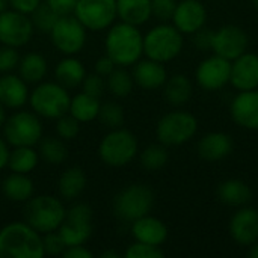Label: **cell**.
Returning a JSON list of instances; mask_svg holds the SVG:
<instances>
[{
  "mask_svg": "<svg viewBox=\"0 0 258 258\" xmlns=\"http://www.w3.org/2000/svg\"><path fill=\"white\" fill-rule=\"evenodd\" d=\"M48 35L57 51H60L63 56H74L83 50L88 30L74 15H65L57 18Z\"/></svg>",
  "mask_w": 258,
  "mask_h": 258,
  "instance_id": "8fae6325",
  "label": "cell"
},
{
  "mask_svg": "<svg viewBox=\"0 0 258 258\" xmlns=\"http://www.w3.org/2000/svg\"><path fill=\"white\" fill-rule=\"evenodd\" d=\"M132 76H133L135 85L147 91H154V89L163 88L168 79V71L165 68V63L147 57V59H139L133 65Z\"/></svg>",
  "mask_w": 258,
  "mask_h": 258,
  "instance_id": "7402d4cb",
  "label": "cell"
},
{
  "mask_svg": "<svg viewBox=\"0 0 258 258\" xmlns=\"http://www.w3.org/2000/svg\"><path fill=\"white\" fill-rule=\"evenodd\" d=\"M18 62H20V54L15 47H9V45L0 47V73L2 74L12 73L14 70H17Z\"/></svg>",
  "mask_w": 258,
  "mask_h": 258,
  "instance_id": "7bdbcfd3",
  "label": "cell"
},
{
  "mask_svg": "<svg viewBox=\"0 0 258 258\" xmlns=\"http://www.w3.org/2000/svg\"><path fill=\"white\" fill-rule=\"evenodd\" d=\"M249 36L248 33L236 24H225L215 30L212 51L228 60H234L248 51Z\"/></svg>",
  "mask_w": 258,
  "mask_h": 258,
  "instance_id": "5bb4252c",
  "label": "cell"
},
{
  "mask_svg": "<svg viewBox=\"0 0 258 258\" xmlns=\"http://www.w3.org/2000/svg\"><path fill=\"white\" fill-rule=\"evenodd\" d=\"M59 15L44 2L41 3L32 14H30V20L32 24L35 27V30L42 32V33H50V30L53 29V26L56 24Z\"/></svg>",
  "mask_w": 258,
  "mask_h": 258,
  "instance_id": "8d00e7d4",
  "label": "cell"
},
{
  "mask_svg": "<svg viewBox=\"0 0 258 258\" xmlns=\"http://www.w3.org/2000/svg\"><path fill=\"white\" fill-rule=\"evenodd\" d=\"M198 132V119L186 110H172L163 115L156 125V136L165 147H178L189 142Z\"/></svg>",
  "mask_w": 258,
  "mask_h": 258,
  "instance_id": "52a82bcc",
  "label": "cell"
},
{
  "mask_svg": "<svg viewBox=\"0 0 258 258\" xmlns=\"http://www.w3.org/2000/svg\"><path fill=\"white\" fill-rule=\"evenodd\" d=\"M63 258H92L94 254L85 246V245H74V246H67L63 254Z\"/></svg>",
  "mask_w": 258,
  "mask_h": 258,
  "instance_id": "c3c4849f",
  "label": "cell"
},
{
  "mask_svg": "<svg viewBox=\"0 0 258 258\" xmlns=\"http://www.w3.org/2000/svg\"><path fill=\"white\" fill-rule=\"evenodd\" d=\"M249 248H251V249H249L248 255H249L251 258H258V240L254 243V245H251Z\"/></svg>",
  "mask_w": 258,
  "mask_h": 258,
  "instance_id": "816d5d0a",
  "label": "cell"
},
{
  "mask_svg": "<svg viewBox=\"0 0 258 258\" xmlns=\"http://www.w3.org/2000/svg\"><path fill=\"white\" fill-rule=\"evenodd\" d=\"M101 258H121V254L116 251H104L101 254Z\"/></svg>",
  "mask_w": 258,
  "mask_h": 258,
  "instance_id": "f907efd6",
  "label": "cell"
},
{
  "mask_svg": "<svg viewBox=\"0 0 258 258\" xmlns=\"http://www.w3.org/2000/svg\"><path fill=\"white\" fill-rule=\"evenodd\" d=\"M39 159L47 162L48 165H62L68 157V150L65 141L59 136H48L39 141Z\"/></svg>",
  "mask_w": 258,
  "mask_h": 258,
  "instance_id": "d6a6232c",
  "label": "cell"
},
{
  "mask_svg": "<svg viewBox=\"0 0 258 258\" xmlns=\"http://www.w3.org/2000/svg\"><path fill=\"white\" fill-rule=\"evenodd\" d=\"M45 3L59 15V17H65V15H73L77 0H45Z\"/></svg>",
  "mask_w": 258,
  "mask_h": 258,
  "instance_id": "f6af8a7d",
  "label": "cell"
},
{
  "mask_svg": "<svg viewBox=\"0 0 258 258\" xmlns=\"http://www.w3.org/2000/svg\"><path fill=\"white\" fill-rule=\"evenodd\" d=\"M2 192L6 200L12 203H26L33 197L35 186L27 174L12 172L2 183Z\"/></svg>",
  "mask_w": 258,
  "mask_h": 258,
  "instance_id": "83f0119b",
  "label": "cell"
},
{
  "mask_svg": "<svg viewBox=\"0 0 258 258\" xmlns=\"http://www.w3.org/2000/svg\"><path fill=\"white\" fill-rule=\"evenodd\" d=\"M116 15L121 21L139 27L151 18V0H116Z\"/></svg>",
  "mask_w": 258,
  "mask_h": 258,
  "instance_id": "4316f807",
  "label": "cell"
},
{
  "mask_svg": "<svg viewBox=\"0 0 258 258\" xmlns=\"http://www.w3.org/2000/svg\"><path fill=\"white\" fill-rule=\"evenodd\" d=\"M207 9L201 0H181L172 15V24L183 35H194L206 26Z\"/></svg>",
  "mask_w": 258,
  "mask_h": 258,
  "instance_id": "e0dca14e",
  "label": "cell"
},
{
  "mask_svg": "<svg viewBox=\"0 0 258 258\" xmlns=\"http://www.w3.org/2000/svg\"><path fill=\"white\" fill-rule=\"evenodd\" d=\"M9 144L6 142L5 138H0V171L8 168V160H9Z\"/></svg>",
  "mask_w": 258,
  "mask_h": 258,
  "instance_id": "681fc988",
  "label": "cell"
},
{
  "mask_svg": "<svg viewBox=\"0 0 258 258\" xmlns=\"http://www.w3.org/2000/svg\"><path fill=\"white\" fill-rule=\"evenodd\" d=\"M139 162H141V166L147 171H160L169 162L168 147H165L160 142L148 145L147 148L142 150L139 156Z\"/></svg>",
  "mask_w": 258,
  "mask_h": 258,
  "instance_id": "e575fe53",
  "label": "cell"
},
{
  "mask_svg": "<svg viewBox=\"0 0 258 258\" xmlns=\"http://www.w3.org/2000/svg\"><path fill=\"white\" fill-rule=\"evenodd\" d=\"M92 207L86 203H74L67 209L65 219L57 228L67 246L85 245L92 234Z\"/></svg>",
  "mask_w": 258,
  "mask_h": 258,
  "instance_id": "30bf717a",
  "label": "cell"
},
{
  "mask_svg": "<svg viewBox=\"0 0 258 258\" xmlns=\"http://www.w3.org/2000/svg\"><path fill=\"white\" fill-rule=\"evenodd\" d=\"M42 246H44V252L45 255H51V257H57L62 255L67 245L62 240V237L59 236L57 231H51L47 234H42Z\"/></svg>",
  "mask_w": 258,
  "mask_h": 258,
  "instance_id": "b9f144b4",
  "label": "cell"
},
{
  "mask_svg": "<svg viewBox=\"0 0 258 258\" xmlns=\"http://www.w3.org/2000/svg\"><path fill=\"white\" fill-rule=\"evenodd\" d=\"M71 95L65 86L54 82H39L29 94V104L39 118L57 119L68 113Z\"/></svg>",
  "mask_w": 258,
  "mask_h": 258,
  "instance_id": "5b68a950",
  "label": "cell"
},
{
  "mask_svg": "<svg viewBox=\"0 0 258 258\" xmlns=\"http://www.w3.org/2000/svg\"><path fill=\"white\" fill-rule=\"evenodd\" d=\"M67 209L63 203L53 195H36L24 203V222L39 234L57 231L65 219Z\"/></svg>",
  "mask_w": 258,
  "mask_h": 258,
  "instance_id": "3957f363",
  "label": "cell"
},
{
  "mask_svg": "<svg viewBox=\"0 0 258 258\" xmlns=\"http://www.w3.org/2000/svg\"><path fill=\"white\" fill-rule=\"evenodd\" d=\"M178 0H151V17H156L162 23L172 20Z\"/></svg>",
  "mask_w": 258,
  "mask_h": 258,
  "instance_id": "ab89813d",
  "label": "cell"
},
{
  "mask_svg": "<svg viewBox=\"0 0 258 258\" xmlns=\"http://www.w3.org/2000/svg\"><path fill=\"white\" fill-rule=\"evenodd\" d=\"M125 258H163L165 252L160 246H153L148 243H142V242H136L132 243L125 252H124Z\"/></svg>",
  "mask_w": 258,
  "mask_h": 258,
  "instance_id": "f35d334b",
  "label": "cell"
},
{
  "mask_svg": "<svg viewBox=\"0 0 258 258\" xmlns=\"http://www.w3.org/2000/svg\"><path fill=\"white\" fill-rule=\"evenodd\" d=\"M98 119L101 121V124L104 127L112 130V128L122 127V124L125 121V113H124V109L121 104H118L115 101H106L100 106Z\"/></svg>",
  "mask_w": 258,
  "mask_h": 258,
  "instance_id": "d590c367",
  "label": "cell"
},
{
  "mask_svg": "<svg viewBox=\"0 0 258 258\" xmlns=\"http://www.w3.org/2000/svg\"><path fill=\"white\" fill-rule=\"evenodd\" d=\"M135 86V80L130 71L125 67H116L106 80V88L116 98H124L132 94Z\"/></svg>",
  "mask_w": 258,
  "mask_h": 258,
  "instance_id": "836d02e7",
  "label": "cell"
},
{
  "mask_svg": "<svg viewBox=\"0 0 258 258\" xmlns=\"http://www.w3.org/2000/svg\"><path fill=\"white\" fill-rule=\"evenodd\" d=\"M115 68H116V63H115L106 53H104V56L98 57V59L95 60V63H94V71H95L97 74L103 76V77H107Z\"/></svg>",
  "mask_w": 258,
  "mask_h": 258,
  "instance_id": "7dc6e473",
  "label": "cell"
},
{
  "mask_svg": "<svg viewBox=\"0 0 258 258\" xmlns=\"http://www.w3.org/2000/svg\"><path fill=\"white\" fill-rule=\"evenodd\" d=\"M41 3L42 0H8V5L11 6V9L18 11L26 15H30Z\"/></svg>",
  "mask_w": 258,
  "mask_h": 258,
  "instance_id": "bcb514c9",
  "label": "cell"
},
{
  "mask_svg": "<svg viewBox=\"0 0 258 258\" xmlns=\"http://www.w3.org/2000/svg\"><path fill=\"white\" fill-rule=\"evenodd\" d=\"M231 60L212 54L201 60L195 70V79L204 91H219L230 83Z\"/></svg>",
  "mask_w": 258,
  "mask_h": 258,
  "instance_id": "9a60e30c",
  "label": "cell"
},
{
  "mask_svg": "<svg viewBox=\"0 0 258 258\" xmlns=\"http://www.w3.org/2000/svg\"><path fill=\"white\" fill-rule=\"evenodd\" d=\"M42 122L32 110H17L3 124V138L11 147H35L42 139Z\"/></svg>",
  "mask_w": 258,
  "mask_h": 258,
  "instance_id": "ba28073f",
  "label": "cell"
},
{
  "mask_svg": "<svg viewBox=\"0 0 258 258\" xmlns=\"http://www.w3.org/2000/svg\"><path fill=\"white\" fill-rule=\"evenodd\" d=\"M194 94V86L190 79L186 74L177 73L166 79L163 85V95L166 101L174 107L184 106Z\"/></svg>",
  "mask_w": 258,
  "mask_h": 258,
  "instance_id": "484cf974",
  "label": "cell"
},
{
  "mask_svg": "<svg viewBox=\"0 0 258 258\" xmlns=\"http://www.w3.org/2000/svg\"><path fill=\"white\" fill-rule=\"evenodd\" d=\"M230 236L240 246H251L258 240V210L240 207L230 219Z\"/></svg>",
  "mask_w": 258,
  "mask_h": 258,
  "instance_id": "2e32d148",
  "label": "cell"
},
{
  "mask_svg": "<svg viewBox=\"0 0 258 258\" xmlns=\"http://www.w3.org/2000/svg\"><path fill=\"white\" fill-rule=\"evenodd\" d=\"M252 195L254 194H252V189L249 187V184L242 180H237V178L225 180L218 186L219 201L230 207L248 206V203L252 200Z\"/></svg>",
  "mask_w": 258,
  "mask_h": 258,
  "instance_id": "cb8c5ba5",
  "label": "cell"
},
{
  "mask_svg": "<svg viewBox=\"0 0 258 258\" xmlns=\"http://www.w3.org/2000/svg\"><path fill=\"white\" fill-rule=\"evenodd\" d=\"M100 106V98L92 97L82 91L71 97L68 113L74 116L79 122H92L94 119H98Z\"/></svg>",
  "mask_w": 258,
  "mask_h": 258,
  "instance_id": "4dcf8cb0",
  "label": "cell"
},
{
  "mask_svg": "<svg viewBox=\"0 0 258 258\" xmlns=\"http://www.w3.org/2000/svg\"><path fill=\"white\" fill-rule=\"evenodd\" d=\"M35 27L30 15L21 14L14 9L0 12V44L20 48L26 45L33 36Z\"/></svg>",
  "mask_w": 258,
  "mask_h": 258,
  "instance_id": "4fadbf2b",
  "label": "cell"
},
{
  "mask_svg": "<svg viewBox=\"0 0 258 258\" xmlns=\"http://www.w3.org/2000/svg\"><path fill=\"white\" fill-rule=\"evenodd\" d=\"M29 86L18 74L6 73L0 76V103L6 109L18 110L29 103Z\"/></svg>",
  "mask_w": 258,
  "mask_h": 258,
  "instance_id": "603a6c76",
  "label": "cell"
},
{
  "mask_svg": "<svg viewBox=\"0 0 258 258\" xmlns=\"http://www.w3.org/2000/svg\"><path fill=\"white\" fill-rule=\"evenodd\" d=\"M39 163V153L33 147H14L9 153L8 168L11 172L30 174Z\"/></svg>",
  "mask_w": 258,
  "mask_h": 258,
  "instance_id": "1f68e13d",
  "label": "cell"
},
{
  "mask_svg": "<svg viewBox=\"0 0 258 258\" xmlns=\"http://www.w3.org/2000/svg\"><path fill=\"white\" fill-rule=\"evenodd\" d=\"M233 121L246 130H258V89L240 91L230 104Z\"/></svg>",
  "mask_w": 258,
  "mask_h": 258,
  "instance_id": "ac0fdd59",
  "label": "cell"
},
{
  "mask_svg": "<svg viewBox=\"0 0 258 258\" xmlns=\"http://www.w3.org/2000/svg\"><path fill=\"white\" fill-rule=\"evenodd\" d=\"M132 236L136 242L148 243L153 246H162L169 236L166 224L156 218L145 215L132 222Z\"/></svg>",
  "mask_w": 258,
  "mask_h": 258,
  "instance_id": "44dd1931",
  "label": "cell"
},
{
  "mask_svg": "<svg viewBox=\"0 0 258 258\" xmlns=\"http://www.w3.org/2000/svg\"><path fill=\"white\" fill-rule=\"evenodd\" d=\"M8 6H9L8 5V0H0V12H3Z\"/></svg>",
  "mask_w": 258,
  "mask_h": 258,
  "instance_id": "db71d44e",
  "label": "cell"
},
{
  "mask_svg": "<svg viewBox=\"0 0 258 258\" xmlns=\"http://www.w3.org/2000/svg\"><path fill=\"white\" fill-rule=\"evenodd\" d=\"M80 86H82L83 92H86V94H89L92 97L100 98L103 95L104 89H106V80H104L103 76H100V74H97L94 71L92 74H86L85 76V79H83Z\"/></svg>",
  "mask_w": 258,
  "mask_h": 258,
  "instance_id": "60d3db41",
  "label": "cell"
},
{
  "mask_svg": "<svg viewBox=\"0 0 258 258\" xmlns=\"http://www.w3.org/2000/svg\"><path fill=\"white\" fill-rule=\"evenodd\" d=\"M139 151L136 136L122 127L112 128L103 136L98 145V156L101 162L110 168H122L135 160Z\"/></svg>",
  "mask_w": 258,
  "mask_h": 258,
  "instance_id": "8992f818",
  "label": "cell"
},
{
  "mask_svg": "<svg viewBox=\"0 0 258 258\" xmlns=\"http://www.w3.org/2000/svg\"><path fill=\"white\" fill-rule=\"evenodd\" d=\"M85 189H86V174L79 166H71L65 169L57 180L59 195L67 201H73L79 198Z\"/></svg>",
  "mask_w": 258,
  "mask_h": 258,
  "instance_id": "f1b7e54d",
  "label": "cell"
},
{
  "mask_svg": "<svg viewBox=\"0 0 258 258\" xmlns=\"http://www.w3.org/2000/svg\"><path fill=\"white\" fill-rule=\"evenodd\" d=\"M42 234L27 222H11L0 230V258H42Z\"/></svg>",
  "mask_w": 258,
  "mask_h": 258,
  "instance_id": "7a4b0ae2",
  "label": "cell"
},
{
  "mask_svg": "<svg viewBox=\"0 0 258 258\" xmlns=\"http://www.w3.org/2000/svg\"><path fill=\"white\" fill-rule=\"evenodd\" d=\"M54 121H56V125H54L56 136H59L63 141H73L77 138L80 132V122L74 116H71L70 113H65Z\"/></svg>",
  "mask_w": 258,
  "mask_h": 258,
  "instance_id": "74e56055",
  "label": "cell"
},
{
  "mask_svg": "<svg viewBox=\"0 0 258 258\" xmlns=\"http://www.w3.org/2000/svg\"><path fill=\"white\" fill-rule=\"evenodd\" d=\"M252 3H254V6L258 9V0H252Z\"/></svg>",
  "mask_w": 258,
  "mask_h": 258,
  "instance_id": "11a10c76",
  "label": "cell"
},
{
  "mask_svg": "<svg viewBox=\"0 0 258 258\" xmlns=\"http://www.w3.org/2000/svg\"><path fill=\"white\" fill-rule=\"evenodd\" d=\"M183 45V33L174 24L160 23L144 35V54L162 63L178 57Z\"/></svg>",
  "mask_w": 258,
  "mask_h": 258,
  "instance_id": "277c9868",
  "label": "cell"
},
{
  "mask_svg": "<svg viewBox=\"0 0 258 258\" xmlns=\"http://www.w3.org/2000/svg\"><path fill=\"white\" fill-rule=\"evenodd\" d=\"M213 35H215V30L209 29V27H201L200 30H197L192 36V42L195 45L197 50H201V51H210L212 50V45H213Z\"/></svg>",
  "mask_w": 258,
  "mask_h": 258,
  "instance_id": "ee69618b",
  "label": "cell"
},
{
  "mask_svg": "<svg viewBox=\"0 0 258 258\" xmlns=\"http://www.w3.org/2000/svg\"><path fill=\"white\" fill-rule=\"evenodd\" d=\"M153 206L154 192L147 184L141 183L124 187L113 198V212L125 222H133L145 215H150Z\"/></svg>",
  "mask_w": 258,
  "mask_h": 258,
  "instance_id": "9c48e42d",
  "label": "cell"
},
{
  "mask_svg": "<svg viewBox=\"0 0 258 258\" xmlns=\"http://www.w3.org/2000/svg\"><path fill=\"white\" fill-rule=\"evenodd\" d=\"M17 70H18V76L24 82L36 85L45 79L48 73V63H47V59L41 53L30 51L24 54L23 57H20Z\"/></svg>",
  "mask_w": 258,
  "mask_h": 258,
  "instance_id": "f546056e",
  "label": "cell"
},
{
  "mask_svg": "<svg viewBox=\"0 0 258 258\" xmlns=\"http://www.w3.org/2000/svg\"><path fill=\"white\" fill-rule=\"evenodd\" d=\"M86 76L85 65L76 56H65L54 67V79L67 89H73L82 85Z\"/></svg>",
  "mask_w": 258,
  "mask_h": 258,
  "instance_id": "d4e9b609",
  "label": "cell"
},
{
  "mask_svg": "<svg viewBox=\"0 0 258 258\" xmlns=\"http://www.w3.org/2000/svg\"><path fill=\"white\" fill-rule=\"evenodd\" d=\"M91 32L107 30L116 15V0H77L73 14Z\"/></svg>",
  "mask_w": 258,
  "mask_h": 258,
  "instance_id": "7c38bea8",
  "label": "cell"
},
{
  "mask_svg": "<svg viewBox=\"0 0 258 258\" xmlns=\"http://www.w3.org/2000/svg\"><path fill=\"white\" fill-rule=\"evenodd\" d=\"M104 53L116 67H132L144 56V35L138 26L119 21L106 33Z\"/></svg>",
  "mask_w": 258,
  "mask_h": 258,
  "instance_id": "6da1fadb",
  "label": "cell"
},
{
  "mask_svg": "<svg viewBox=\"0 0 258 258\" xmlns=\"http://www.w3.org/2000/svg\"><path fill=\"white\" fill-rule=\"evenodd\" d=\"M6 118H8V116H6V107L0 103V127H3Z\"/></svg>",
  "mask_w": 258,
  "mask_h": 258,
  "instance_id": "f5cc1de1",
  "label": "cell"
},
{
  "mask_svg": "<svg viewBox=\"0 0 258 258\" xmlns=\"http://www.w3.org/2000/svg\"><path fill=\"white\" fill-rule=\"evenodd\" d=\"M233 138L224 132H210L204 135L197 145L198 156L206 162H221L233 153Z\"/></svg>",
  "mask_w": 258,
  "mask_h": 258,
  "instance_id": "ffe728a7",
  "label": "cell"
},
{
  "mask_svg": "<svg viewBox=\"0 0 258 258\" xmlns=\"http://www.w3.org/2000/svg\"><path fill=\"white\" fill-rule=\"evenodd\" d=\"M230 83L239 92L258 89V54L246 51L231 60Z\"/></svg>",
  "mask_w": 258,
  "mask_h": 258,
  "instance_id": "d6986e66",
  "label": "cell"
}]
</instances>
